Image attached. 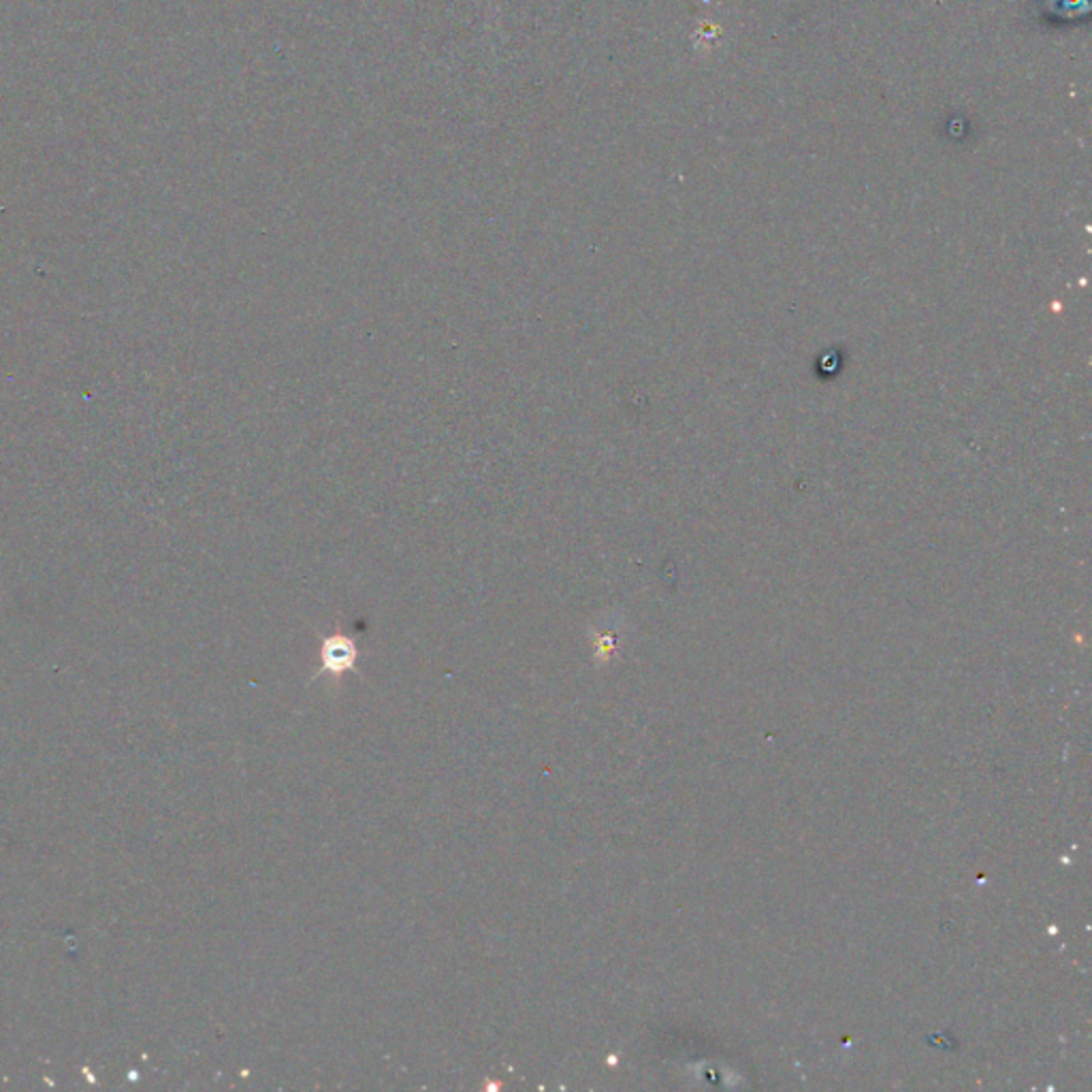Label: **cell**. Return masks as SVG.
Here are the masks:
<instances>
[{
  "instance_id": "cell-1",
  "label": "cell",
  "mask_w": 1092,
  "mask_h": 1092,
  "mask_svg": "<svg viewBox=\"0 0 1092 1092\" xmlns=\"http://www.w3.org/2000/svg\"><path fill=\"white\" fill-rule=\"evenodd\" d=\"M321 660H323L321 672L341 674V672L351 670L355 666V662H357L355 642L351 638H346V636H339V634L327 638L323 642V648H321Z\"/></svg>"
}]
</instances>
